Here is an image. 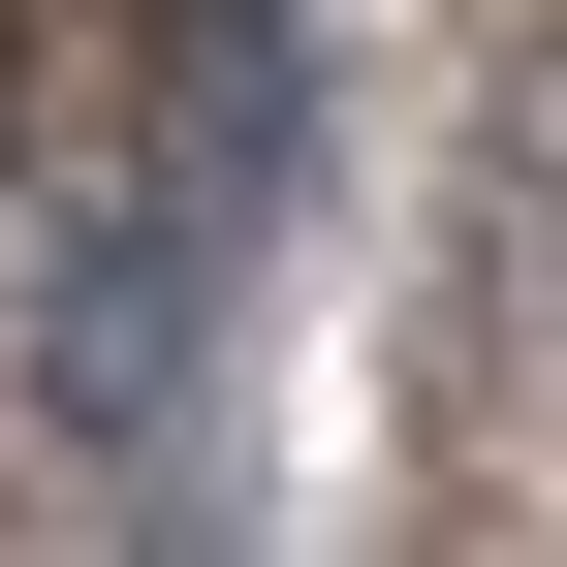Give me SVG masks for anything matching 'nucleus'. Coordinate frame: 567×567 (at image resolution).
I'll use <instances>...</instances> for the list:
<instances>
[{
    "label": "nucleus",
    "mask_w": 567,
    "mask_h": 567,
    "mask_svg": "<svg viewBox=\"0 0 567 567\" xmlns=\"http://www.w3.org/2000/svg\"><path fill=\"white\" fill-rule=\"evenodd\" d=\"M0 95H32V32H0Z\"/></svg>",
    "instance_id": "nucleus-1"
}]
</instances>
